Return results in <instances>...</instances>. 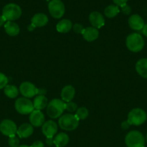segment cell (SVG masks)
<instances>
[{"label": "cell", "mask_w": 147, "mask_h": 147, "mask_svg": "<svg viewBox=\"0 0 147 147\" xmlns=\"http://www.w3.org/2000/svg\"><path fill=\"white\" fill-rule=\"evenodd\" d=\"M58 131V126L53 120L45 121L42 126V132L46 138H53Z\"/></svg>", "instance_id": "8fae6325"}, {"label": "cell", "mask_w": 147, "mask_h": 147, "mask_svg": "<svg viewBox=\"0 0 147 147\" xmlns=\"http://www.w3.org/2000/svg\"><path fill=\"white\" fill-rule=\"evenodd\" d=\"M17 127L16 123L10 119H4L0 123V131L7 136H11L17 134Z\"/></svg>", "instance_id": "30bf717a"}, {"label": "cell", "mask_w": 147, "mask_h": 147, "mask_svg": "<svg viewBox=\"0 0 147 147\" xmlns=\"http://www.w3.org/2000/svg\"><path fill=\"white\" fill-rule=\"evenodd\" d=\"M30 147H44V144L41 141H36Z\"/></svg>", "instance_id": "d6a6232c"}, {"label": "cell", "mask_w": 147, "mask_h": 147, "mask_svg": "<svg viewBox=\"0 0 147 147\" xmlns=\"http://www.w3.org/2000/svg\"><path fill=\"white\" fill-rule=\"evenodd\" d=\"M79 120L74 114H64L60 117L59 125L61 129L67 131L75 130L79 126Z\"/></svg>", "instance_id": "3957f363"}, {"label": "cell", "mask_w": 147, "mask_h": 147, "mask_svg": "<svg viewBox=\"0 0 147 147\" xmlns=\"http://www.w3.org/2000/svg\"><path fill=\"white\" fill-rule=\"evenodd\" d=\"M4 30L8 35L14 37L20 33V27L14 22L7 21L4 24Z\"/></svg>", "instance_id": "d6986e66"}, {"label": "cell", "mask_w": 147, "mask_h": 147, "mask_svg": "<svg viewBox=\"0 0 147 147\" xmlns=\"http://www.w3.org/2000/svg\"><path fill=\"white\" fill-rule=\"evenodd\" d=\"M121 7V10H122V13L125 14H126V15H128V14H131V8L130 6H128V4H124L123 6H122Z\"/></svg>", "instance_id": "4dcf8cb0"}, {"label": "cell", "mask_w": 147, "mask_h": 147, "mask_svg": "<svg viewBox=\"0 0 147 147\" xmlns=\"http://www.w3.org/2000/svg\"><path fill=\"white\" fill-rule=\"evenodd\" d=\"M112 1L118 7H122L124 4H126L128 0H112Z\"/></svg>", "instance_id": "1f68e13d"}, {"label": "cell", "mask_w": 147, "mask_h": 147, "mask_svg": "<svg viewBox=\"0 0 147 147\" xmlns=\"http://www.w3.org/2000/svg\"><path fill=\"white\" fill-rule=\"evenodd\" d=\"M88 115H89V111L85 107H80L77 109L75 116L79 120H84L87 118Z\"/></svg>", "instance_id": "484cf974"}, {"label": "cell", "mask_w": 147, "mask_h": 147, "mask_svg": "<svg viewBox=\"0 0 147 147\" xmlns=\"http://www.w3.org/2000/svg\"><path fill=\"white\" fill-rule=\"evenodd\" d=\"M48 11L53 18H61L65 13L64 4L61 0H51L48 3Z\"/></svg>", "instance_id": "ba28073f"}, {"label": "cell", "mask_w": 147, "mask_h": 147, "mask_svg": "<svg viewBox=\"0 0 147 147\" xmlns=\"http://www.w3.org/2000/svg\"><path fill=\"white\" fill-rule=\"evenodd\" d=\"M35 27L34 25H33L32 24H29V25L27 26V30H28V31H33V30H35Z\"/></svg>", "instance_id": "74e56055"}, {"label": "cell", "mask_w": 147, "mask_h": 147, "mask_svg": "<svg viewBox=\"0 0 147 147\" xmlns=\"http://www.w3.org/2000/svg\"><path fill=\"white\" fill-rule=\"evenodd\" d=\"M141 32H142V34L147 37V24H144V27L141 30Z\"/></svg>", "instance_id": "d590c367"}, {"label": "cell", "mask_w": 147, "mask_h": 147, "mask_svg": "<svg viewBox=\"0 0 147 147\" xmlns=\"http://www.w3.org/2000/svg\"><path fill=\"white\" fill-rule=\"evenodd\" d=\"M46 1H50V0H46Z\"/></svg>", "instance_id": "60d3db41"}, {"label": "cell", "mask_w": 147, "mask_h": 147, "mask_svg": "<svg viewBox=\"0 0 147 147\" xmlns=\"http://www.w3.org/2000/svg\"><path fill=\"white\" fill-rule=\"evenodd\" d=\"M75 96V89L71 85L64 86L61 90V96L62 100L66 103L71 101Z\"/></svg>", "instance_id": "e0dca14e"}, {"label": "cell", "mask_w": 147, "mask_h": 147, "mask_svg": "<svg viewBox=\"0 0 147 147\" xmlns=\"http://www.w3.org/2000/svg\"><path fill=\"white\" fill-rule=\"evenodd\" d=\"M40 89L37 88L35 85L30 82H23L20 86V93L23 97L27 98H33L37 94L40 95Z\"/></svg>", "instance_id": "9c48e42d"}, {"label": "cell", "mask_w": 147, "mask_h": 147, "mask_svg": "<svg viewBox=\"0 0 147 147\" xmlns=\"http://www.w3.org/2000/svg\"><path fill=\"white\" fill-rule=\"evenodd\" d=\"M22 9L19 5L13 3L7 4L2 9V16L7 21L13 22L21 17Z\"/></svg>", "instance_id": "5b68a950"}, {"label": "cell", "mask_w": 147, "mask_h": 147, "mask_svg": "<svg viewBox=\"0 0 147 147\" xmlns=\"http://www.w3.org/2000/svg\"><path fill=\"white\" fill-rule=\"evenodd\" d=\"M16 111L22 115L30 114L34 111L33 103L28 98L24 97L19 98L16 100L14 103Z\"/></svg>", "instance_id": "52a82bcc"}, {"label": "cell", "mask_w": 147, "mask_h": 147, "mask_svg": "<svg viewBox=\"0 0 147 147\" xmlns=\"http://www.w3.org/2000/svg\"><path fill=\"white\" fill-rule=\"evenodd\" d=\"M78 106L77 104L74 102L70 101V102H67V103H65V109L67 110L69 112H74L75 111L77 110Z\"/></svg>", "instance_id": "83f0119b"}, {"label": "cell", "mask_w": 147, "mask_h": 147, "mask_svg": "<svg viewBox=\"0 0 147 147\" xmlns=\"http://www.w3.org/2000/svg\"><path fill=\"white\" fill-rule=\"evenodd\" d=\"M82 34L85 40L87 42H93L99 37V31L93 27H88L84 28Z\"/></svg>", "instance_id": "2e32d148"}, {"label": "cell", "mask_w": 147, "mask_h": 147, "mask_svg": "<svg viewBox=\"0 0 147 147\" xmlns=\"http://www.w3.org/2000/svg\"><path fill=\"white\" fill-rule=\"evenodd\" d=\"M48 22V18L43 13L35 14L31 19V24L35 27H41L46 25Z\"/></svg>", "instance_id": "ac0fdd59"}, {"label": "cell", "mask_w": 147, "mask_h": 147, "mask_svg": "<svg viewBox=\"0 0 147 147\" xmlns=\"http://www.w3.org/2000/svg\"><path fill=\"white\" fill-rule=\"evenodd\" d=\"M72 29H73L74 32L76 34H82L84 28L83 27V26L82 24H79L76 23V24H74V26L72 27Z\"/></svg>", "instance_id": "f546056e"}, {"label": "cell", "mask_w": 147, "mask_h": 147, "mask_svg": "<svg viewBox=\"0 0 147 147\" xmlns=\"http://www.w3.org/2000/svg\"><path fill=\"white\" fill-rule=\"evenodd\" d=\"M69 142V136L65 133L59 134L53 139V144L56 145V147H63L66 146Z\"/></svg>", "instance_id": "603a6c76"}, {"label": "cell", "mask_w": 147, "mask_h": 147, "mask_svg": "<svg viewBox=\"0 0 147 147\" xmlns=\"http://www.w3.org/2000/svg\"><path fill=\"white\" fill-rule=\"evenodd\" d=\"M48 104V99L44 95H38L33 100V106L35 110H43L47 107Z\"/></svg>", "instance_id": "44dd1931"}, {"label": "cell", "mask_w": 147, "mask_h": 147, "mask_svg": "<svg viewBox=\"0 0 147 147\" xmlns=\"http://www.w3.org/2000/svg\"><path fill=\"white\" fill-rule=\"evenodd\" d=\"M46 143H47V144L48 146H52L53 144H53V138H47V139H46Z\"/></svg>", "instance_id": "8d00e7d4"}, {"label": "cell", "mask_w": 147, "mask_h": 147, "mask_svg": "<svg viewBox=\"0 0 147 147\" xmlns=\"http://www.w3.org/2000/svg\"><path fill=\"white\" fill-rule=\"evenodd\" d=\"M135 70L140 76L147 78V58H142L138 60L135 64Z\"/></svg>", "instance_id": "ffe728a7"}, {"label": "cell", "mask_w": 147, "mask_h": 147, "mask_svg": "<svg viewBox=\"0 0 147 147\" xmlns=\"http://www.w3.org/2000/svg\"><path fill=\"white\" fill-rule=\"evenodd\" d=\"M7 20H6V19L4 18V17H3L2 15L0 16V27H2L3 25H4L5 24V23L7 22Z\"/></svg>", "instance_id": "e575fe53"}, {"label": "cell", "mask_w": 147, "mask_h": 147, "mask_svg": "<svg viewBox=\"0 0 147 147\" xmlns=\"http://www.w3.org/2000/svg\"><path fill=\"white\" fill-rule=\"evenodd\" d=\"M30 124L34 127H39V126H43L45 123V116L39 110H34L30 114Z\"/></svg>", "instance_id": "7c38bea8"}, {"label": "cell", "mask_w": 147, "mask_h": 147, "mask_svg": "<svg viewBox=\"0 0 147 147\" xmlns=\"http://www.w3.org/2000/svg\"><path fill=\"white\" fill-rule=\"evenodd\" d=\"M8 83V78L0 72V89L4 88Z\"/></svg>", "instance_id": "f1b7e54d"}, {"label": "cell", "mask_w": 147, "mask_h": 147, "mask_svg": "<svg viewBox=\"0 0 147 147\" xmlns=\"http://www.w3.org/2000/svg\"><path fill=\"white\" fill-rule=\"evenodd\" d=\"M145 138L138 131L128 132L125 138V143L127 147H144Z\"/></svg>", "instance_id": "277c9868"}, {"label": "cell", "mask_w": 147, "mask_h": 147, "mask_svg": "<svg viewBox=\"0 0 147 147\" xmlns=\"http://www.w3.org/2000/svg\"><path fill=\"white\" fill-rule=\"evenodd\" d=\"M130 126H131V125L128 123V121H123L121 123V128L124 129V130H127L128 129H129Z\"/></svg>", "instance_id": "836d02e7"}, {"label": "cell", "mask_w": 147, "mask_h": 147, "mask_svg": "<svg viewBox=\"0 0 147 147\" xmlns=\"http://www.w3.org/2000/svg\"><path fill=\"white\" fill-rule=\"evenodd\" d=\"M65 110V103L60 99H53L47 106V114L51 119H56L61 116Z\"/></svg>", "instance_id": "7a4b0ae2"}, {"label": "cell", "mask_w": 147, "mask_h": 147, "mask_svg": "<svg viewBox=\"0 0 147 147\" xmlns=\"http://www.w3.org/2000/svg\"><path fill=\"white\" fill-rule=\"evenodd\" d=\"M4 93L10 98H15L19 94V90L15 86L7 85L4 88Z\"/></svg>", "instance_id": "cb8c5ba5"}, {"label": "cell", "mask_w": 147, "mask_h": 147, "mask_svg": "<svg viewBox=\"0 0 147 147\" xmlns=\"http://www.w3.org/2000/svg\"><path fill=\"white\" fill-rule=\"evenodd\" d=\"M8 144L10 147H18L20 146V140L15 135H13L9 137Z\"/></svg>", "instance_id": "4316f807"}, {"label": "cell", "mask_w": 147, "mask_h": 147, "mask_svg": "<svg viewBox=\"0 0 147 147\" xmlns=\"http://www.w3.org/2000/svg\"><path fill=\"white\" fill-rule=\"evenodd\" d=\"M72 27H73V24L70 20L67 19H63L57 24L56 30L61 33H66L71 30Z\"/></svg>", "instance_id": "7402d4cb"}, {"label": "cell", "mask_w": 147, "mask_h": 147, "mask_svg": "<svg viewBox=\"0 0 147 147\" xmlns=\"http://www.w3.org/2000/svg\"><path fill=\"white\" fill-rule=\"evenodd\" d=\"M144 40L138 33L130 34L126 38V46L130 51L133 53H138L141 51L144 47Z\"/></svg>", "instance_id": "6da1fadb"}, {"label": "cell", "mask_w": 147, "mask_h": 147, "mask_svg": "<svg viewBox=\"0 0 147 147\" xmlns=\"http://www.w3.org/2000/svg\"><path fill=\"white\" fill-rule=\"evenodd\" d=\"M119 11V7L117 5L112 4V5L108 6V7L105 9L104 13H105V15L107 17H108V18H113V17H116V16L118 15Z\"/></svg>", "instance_id": "d4e9b609"}, {"label": "cell", "mask_w": 147, "mask_h": 147, "mask_svg": "<svg viewBox=\"0 0 147 147\" xmlns=\"http://www.w3.org/2000/svg\"><path fill=\"white\" fill-rule=\"evenodd\" d=\"M89 22L95 28H100L105 24V19L99 11H92L89 16Z\"/></svg>", "instance_id": "4fadbf2b"}, {"label": "cell", "mask_w": 147, "mask_h": 147, "mask_svg": "<svg viewBox=\"0 0 147 147\" xmlns=\"http://www.w3.org/2000/svg\"><path fill=\"white\" fill-rule=\"evenodd\" d=\"M18 147H30V146H27V145H21V146H19Z\"/></svg>", "instance_id": "f35d334b"}, {"label": "cell", "mask_w": 147, "mask_h": 147, "mask_svg": "<svg viewBox=\"0 0 147 147\" xmlns=\"http://www.w3.org/2000/svg\"><path fill=\"white\" fill-rule=\"evenodd\" d=\"M147 119V114L143 109L135 108L132 109L128 115L127 121L131 125L140 126L143 124Z\"/></svg>", "instance_id": "8992f818"}, {"label": "cell", "mask_w": 147, "mask_h": 147, "mask_svg": "<svg viewBox=\"0 0 147 147\" xmlns=\"http://www.w3.org/2000/svg\"><path fill=\"white\" fill-rule=\"evenodd\" d=\"M128 24L132 30L139 31L144 26V21L142 17L138 14H133L128 19Z\"/></svg>", "instance_id": "5bb4252c"}, {"label": "cell", "mask_w": 147, "mask_h": 147, "mask_svg": "<svg viewBox=\"0 0 147 147\" xmlns=\"http://www.w3.org/2000/svg\"><path fill=\"white\" fill-rule=\"evenodd\" d=\"M33 126L30 123H23L20 127L17 129V134L18 136L22 139H26L28 138L33 134Z\"/></svg>", "instance_id": "9a60e30c"}, {"label": "cell", "mask_w": 147, "mask_h": 147, "mask_svg": "<svg viewBox=\"0 0 147 147\" xmlns=\"http://www.w3.org/2000/svg\"><path fill=\"white\" fill-rule=\"evenodd\" d=\"M146 141V142H147V134H146V139H145Z\"/></svg>", "instance_id": "ab89813d"}]
</instances>
